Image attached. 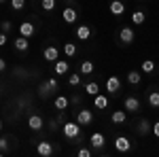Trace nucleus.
Here are the masks:
<instances>
[{"label":"nucleus","instance_id":"1","mask_svg":"<svg viewBox=\"0 0 159 157\" xmlns=\"http://www.w3.org/2000/svg\"><path fill=\"white\" fill-rule=\"evenodd\" d=\"M61 134H64L68 140H74V138L81 136V125H79L76 121H64V123H61Z\"/></svg>","mask_w":159,"mask_h":157},{"label":"nucleus","instance_id":"2","mask_svg":"<svg viewBox=\"0 0 159 157\" xmlns=\"http://www.w3.org/2000/svg\"><path fill=\"white\" fill-rule=\"evenodd\" d=\"M136 38V32L134 28H129V25H123L121 30H119V40H121V45H132Z\"/></svg>","mask_w":159,"mask_h":157},{"label":"nucleus","instance_id":"3","mask_svg":"<svg viewBox=\"0 0 159 157\" xmlns=\"http://www.w3.org/2000/svg\"><path fill=\"white\" fill-rule=\"evenodd\" d=\"M74 121H76L81 127H83V125H89V123L93 121V113H91L89 109H81L79 113H76V119Z\"/></svg>","mask_w":159,"mask_h":157},{"label":"nucleus","instance_id":"4","mask_svg":"<svg viewBox=\"0 0 159 157\" xmlns=\"http://www.w3.org/2000/svg\"><path fill=\"white\" fill-rule=\"evenodd\" d=\"M106 91L112 94V96L121 91V81H119V76H115V74H112V76L106 79Z\"/></svg>","mask_w":159,"mask_h":157},{"label":"nucleus","instance_id":"5","mask_svg":"<svg viewBox=\"0 0 159 157\" xmlns=\"http://www.w3.org/2000/svg\"><path fill=\"white\" fill-rule=\"evenodd\" d=\"M115 149H117L119 153H127V151L132 149L129 138H127V136H117V138H115Z\"/></svg>","mask_w":159,"mask_h":157},{"label":"nucleus","instance_id":"6","mask_svg":"<svg viewBox=\"0 0 159 157\" xmlns=\"http://www.w3.org/2000/svg\"><path fill=\"white\" fill-rule=\"evenodd\" d=\"M43 125H45V121H43L40 115H30V117H28V127H30L32 132H40Z\"/></svg>","mask_w":159,"mask_h":157},{"label":"nucleus","instance_id":"7","mask_svg":"<svg viewBox=\"0 0 159 157\" xmlns=\"http://www.w3.org/2000/svg\"><path fill=\"white\" fill-rule=\"evenodd\" d=\"M123 109L127 110V113H138L140 110V100L134 98V96H127L125 102H123Z\"/></svg>","mask_w":159,"mask_h":157},{"label":"nucleus","instance_id":"8","mask_svg":"<svg viewBox=\"0 0 159 157\" xmlns=\"http://www.w3.org/2000/svg\"><path fill=\"white\" fill-rule=\"evenodd\" d=\"M43 58H45L47 62L60 60V49L55 47V45H49V47H45V49H43Z\"/></svg>","mask_w":159,"mask_h":157},{"label":"nucleus","instance_id":"9","mask_svg":"<svg viewBox=\"0 0 159 157\" xmlns=\"http://www.w3.org/2000/svg\"><path fill=\"white\" fill-rule=\"evenodd\" d=\"M61 19H64L66 24H74V21L79 19V13H76L74 7H66V9L61 11Z\"/></svg>","mask_w":159,"mask_h":157},{"label":"nucleus","instance_id":"10","mask_svg":"<svg viewBox=\"0 0 159 157\" xmlns=\"http://www.w3.org/2000/svg\"><path fill=\"white\" fill-rule=\"evenodd\" d=\"M108 11H110V15H115V17L123 15V13H125V4H123V0H110Z\"/></svg>","mask_w":159,"mask_h":157},{"label":"nucleus","instance_id":"11","mask_svg":"<svg viewBox=\"0 0 159 157\" xmlns=\"http://www.w3.org/2000/svg\"><path fill=\"white\" fill-rule=\"evenodd\" d=\"M74 34H76L79 40H89V38H91V28H89L87 24H81V25H76Z\"/></svg>","mask_w":159,"mask_h":157},{"label":"nucleus","instance_id":"12","mask_svg":"<svg viewBox=\"0 0 159 157\" xmlns=\"http://www.w3.org/2000/svg\"><path fill=\"white\" fill-rule=\"evenodd\" d=\"M19 34L25 36V38H32L36 34V28H34V24H30V21H24V24H19Z\"/></svg>","mask_w":159,"mask_h":157},{"label":"nucleus","instance_id":"13","mask_svg":"<svg viewBox=\"0 0 159 157\" xmlns=\"http://www.w3.org/2000/svg\"><path fill=\"white\" fill-rule=\"evenodd\" d=\"M151 127H153V123L148 119H140L138 123H136V132L140 134V136H147V134H151Z\"/></svg>","mask_w":159,"mask_h":157},{"label":"nucleus","instance_id":"14","mask_svg":"<svg viewBox=\"0 0 159 157\" xmlns=\"http://www.w3.org/2000/svg\"><path fill=\"white\" fill-rule=\"evenodd\" d=\"M89 142H91V146H93V149H104L106 138H104V134L93 132V134H91V138H89Z\"/></svg>","mask_w":159,"mask_h":157},{"label":"nucleus","instance_id":"15","mask_svg":"<svg viewBox=\"0 0 159 157\" xmlns=\"http://www.w3.org/2000/svg\"><path fill=\"white\" fill-rule=\"evenodd\" d=\"M13 47H15V51H28L30 49V38H25V36H19L13 40Z\"/></svg>","mask_w":159,"mask_h":157},{"label":"nucleus","instance_id":"16","mask_svg":"<svg viewBox=\"0 0 159 157\" xmlns=\"http://www.w3.org/2000/svg\"><path fill=\"white\" fill-rule=\"evenodd\" d=\"M36 153H38L40 157H49L51 153H53V146H51V142H47V140L38 142V145H36Z\"/></svg>","mask_w":159,"mask_h":157},{"label":"nucleus","instance_id":"17","mask_svg":"<svg viewBox=\"0 0 159 157\" xmlns=\"http://www.w3.org/2000/svg\"><path fill=\"white\" fill-rule=\"evenodd\" d=\"M68 62L66 60H55L53 62V74H68Z\"/></svg>","mask_w":159,"mask_h":157},{"label":"nucleus","instance_id":"18","mask_svg":"<svg viewBox=\"0 0 159 157\" xmlns=\"http://www.w3.org/2000/svg\"><path fill=\"white\" fill-rule=\"evenodd\" d=\"M53 106L60 110V113H64V110L68 109V98L66 96H57L55 100H53Z\"/></svg>","mask_w":159,"mask_h":157},{"label":"nucleus","instance_id":"19","mask_svg":"<svg viewBox=\"0 0 159 157\" xmlns=\"http://www.w3.org/2000/svg\"><path fill=\"white\" fill-rule=\"evenodd\" d=\"M125 119H127L125 110H115V113L110 115V121H112V123H117V125H121V123H125Z\"/></svg>","mask_w":159,"mask_h":157},{"label":"nucleus","instance_id":"20","mask_svg":"<svg viewBox=\"0 0 159 157\" xmlns=\"http://www.w3.org/2000/svg\"><path fill=\"white\" fill-rule=\"evenodd\" d=\"M93 104H96V109H106V106H108V98L106 96H102V94H96V96H93Z\"/></svg>","mask_w":159,"mask_h":157},{"label":"nucleus","instance_id":"21","mask_svg":"<svg viewBox=\"0 0 159 157\" xmlns=\"http://www.w3.org/2000/svg\"><path fill=\"white\" fill-rule=\"evenodd\" d=\"M79 70H81V74H91L93 70H96V66H93V62H91V60H85V62H81Z\"/></svg>","mask_w":159,"mask_h":157},{"label":"nucleus","instance_id":"22","mask_svg":"<svg viewBox=\"0 0 159 157\" xmlns=\"http://www.w3.org/2000/svg\"><path fill=\"white\" fill-rule=\"evenodd\" d=\"M144 21H147V15H144V11H134V13H132V24L142 25Z\"/></svg>","mask_w":159,"mask_h":157},{"label":"nucleus","instance_id":"23","mask_svg":"<svg viewBox=\"0 0 159 157\" xmlns=\"http://www.w3.org/2000/svg\"><path fill=\"white\" fill-rule=\"evenodd\" d=\"M147 100H148V104H151L153 109H159V91H157V89H151Z\"/></svg>","mask_w":159,"mask_h":157},{"label":"nucleus","instance_id":"24","mask_svg":"<svg viewBox=\"0 0 159 157\" xmlns=\"http://www.w3.org/2000/svg\"><path fill=\"white\" fill-rule=\"evenodd\" d=\"M85 94H87V96H96V94H100V85L96 83V81L85 83Z\"/></svg>","mask_w":159,"mask_h":157},{"label":"nucleus","instance_id":"25","mask_svg":"<svg viewBox=\"0 0 159 157\" xmlns=\"http://www.w3.org/2000/svg\"><path fill=\"white\" fill-rule=\"evenodd\" d=\"M51 94H53V91L49 89V85H47V81H43V83L38 85V96L43 98V100H47V98H49Z\"/></svg>","mask_w":159,"mask_h":157},{"label":"nucleus","instance_id":"26","mask_svg":"<svg viewBox=\"0 0 159 157\" xmlns=\"http://www.w3.org/2000/svg\"><path fill=\"white\" fill-rule=\"evenodd\" d=\"M140 81H142V74L140 72H136V70H129L127 72V83L129 85H138Z\"/></svg>","mask_w":159,"mask_h":157},{"label":"nucleus","instance_id":"27","mask_svg":"<svg viewBox=\"0 0 159 157\" xmlns=\"http://www.w3.org/2000/svg\"><path fill=\"white\" fill-rule=\"evenodd\" d=\"M64 53H66V58H74L76 55V45L74 43H66L64 45Z\"/></svg>","mask_w":159,"mask_h":157},{"label":"nucleus","instance_id":"28","mask_svg":"<svg viewBox=\"0 0 159 157\" xmlns=\"http://www.w3.org/2000/svg\"><path fill=\"white\" fill-rule=\"evenodd\" d=\"M13 140V136H0V151L9 153V142Z\"/></svg>","mask_w":159,"mask_h":157},{"label":"nucleus","instance_id":"29","mask_svg":"<svg viewBox=\"0 0 159 157\" xmlns=\"http://www.w3.org/2000/svg\"><path fill=\"white\" fill-rule=\"evenodd\" d=\"M140 68H142V72H144V74H151L153 70H155V62H153V60H144Z\"/></svg>","mask_w":159,"mask_h":157},{"label":"nucleus","instance_id":"30","mask_svg":"<svg viewBox=\"0 0 159 157\" xmlns=\"http://www.w3.org/2000/svg\"><path fill=\"white\" fill-rule=\"evenodd\" d=\"M40 7H43V11H53L55 9V0H40Z\"/></svg>","mask_w":159,"mask_h":157},{"label":"nucleus","instance_id":"31","mask_svg":"<svg viewBox=\"0 0 159 157\" xmlns=\"http://www.w3.org/2000/svg\"><path fill=\"white\" fill-rule=\"evenodd\" d=\"M25 0H11V9L13 11H24Z\"/></svg>","mask_w":159,"mask_h":157},{"label":"nucleus","instance_id":"32","mask_svg":"<svg viewBox=\"0 0 159 157\" xmlns=\"http://www.w3.org/2000/svg\"><path fill=\"white\" fill-rule=\"evenodd\" d=\"M68 83L72 87H79L81 85V74H68Z\"/></svg>","mask_w":159,"mask_h":157},{"label":"nucleus","instance_id":"33","mask_svg":"<svg viewBox=\"0 0 159 157\" xmlns=\"http://www.w3.org/2000/svg\"><path fill=\"white\" fill-rule=\"evenodd\" d=\"M11 30H13V24L9 21V19H4V21L0 24V32H4V34H9Z\"/></svg>","mask_w":159,"mask_h":157},{"label":"nucleus","instance_id":"34","mask_svg":"<svg viewBox=\"0 0 159 157\" xmlns=\"http://www.w3.org/2000/svg\"><path fill=\"white\" fill-rule=\"evenodd\" d=\"M47 85H49V89H51V91H57V89H60V83H57V79H55V76L47 79Z\"/></svg>","mask_w":159,"mask_h":157},{"label":"nucleus","instance_id":"35","mask_svg":"<svg viewBox=\"0 0 159 157\" xmlns=\"http://www.w3.org/2000/svg\"><path fill=\"white\" fill-rule=\"evenodd\" d=\"M76 155H79V157H91V155H93V151H91V149H87V146H83V149H79V151H76Z\"/></svg>","mask_w":159,"mask_h":157},{"label":"nucleus","instance_id":"36","mask_svg":"<svg viewBox=\"0 0 159 157\" xmlns=\"http://www.w3.org/2000/svg\"><path fill=\"white\" fill-rule=\"evenodd\" d=\"M60 125H61V123H60L57 119H51V121H49V127H51V132H57V130H60Z\"/></svg>","mask_w":159,"mask_h":157},{"label":"nucleus","instance_id":"37","mask_svg":"<svg viewBox=\"0 0 159 157\" xmlns=\"http://www.w3.org/2000/svg\"><path fill=\"white\" fill-rule=\"evenodd\" d=\"M151 134H153L155 138H159V121H155V123H153V127H151Z\"/></svg>","mask_w":159,"mask_h":157},{"label":"nucleus","instance_id":"38","mask_svg":"<svg viewBox=\"0 0 159 157\" xmlns=\"http://www.w3.org/2000/svg\"><path fill=\"white\" fill-rule=\"evenodd\" d=\"M17 106H19V109H25V106H28V100H25V98H19V100H17Z\"/></svg>","mask_w":159,"mask_h":157},{"label":"nucleus","instance_id":"39","mask_svg":"<svg viewBox=\"0 0 159 157\" xmlns=\"http://www.w3.org/2000/svg\"><path fill=\"white\" fill-rule=\"evenodd\" d=\"M7 40H9L7 34H4V32H0V47H4V45H7Z\"/></svg>","mask_w":159,"mask_h":157},{"label":"nucleus","instance_id":"40","mask_svg":"<svg viewBox=\"0 0 159 157\" xmlns=\"http://www.w3.org/2000/svg\"><path fill=\"white\" fill-rule=\"evenodd\" d=\"M15 74H19V76H25V68H15Z\"/></svg>","mask_w":159,"mask_h":157},{"label":"nucleus","instance_id":"41","mask_svg":"<svg viewBox=\"0 0 159 157\" xmlns=\"http://www.w3.org/2000/svg\"><path fill=\"white\" fill-rule=\"evenodd\" d=\"M4 68H7V62H4V60H2V58H0V72H2Z\"/></svg>","mask_w":159,"mask_h":157},{"label":"nucleus","instance_id":"42","mask_svg":"<svg viewBox=\"0 0 159 157\" xmlns=\"http://www.w3.org/2000/svg\"><path fill=\"white\" fill-rule=\"evenodd\" d=\"M66 7H76V0H66Z\"/></svg>","mask_w":159,"mask_h":157},{"label":"nucleus","instance_id":"43","mask_svg":"<svg viewBox=\"0 0 159 157\" xmlns=\"http://www.w3.org/2000/svg\"><path fill=\"white\" fill-rule=\"evenodd\" d=\"M2 127H4V123H2V119H0V132H2Z\"/></svg>","mask_w":159,"mask_h":157},{"label":"nucleus","instance_id":"44","mask_svg":"<svg viewBox=\"0 0 159 157\" xmlns=\"http://www.w3.org/2000/svg\"><path fill=\"white\" fill-rule=\"evenodd\" d=\"M2 155H4V153H2V151H0V157H2Z\"/></svg>","mask_w":159,"mask_h":157},{"label":"nucleus","instance_id":"45","mask_svg":"<svg viewBox=\"0 0 159 157\" xmlns=\"http://www.w3.org/2000/svg\"><path fill=\"white\" fill-rule=\"evenodd\" d=\"M2 2H4V0H0V4H2Z\"/></svg>","mask_w":159,"mask_h":157}]
</instances>
